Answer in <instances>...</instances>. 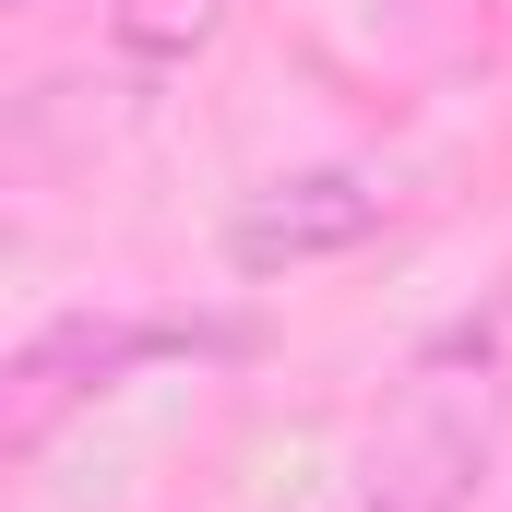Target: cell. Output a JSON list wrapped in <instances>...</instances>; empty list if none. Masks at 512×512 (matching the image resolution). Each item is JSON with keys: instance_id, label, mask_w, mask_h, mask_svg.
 <instances>
[{"instance_id": "cell-1", "label": "cell", "mask_w": 512, "mask_h": 512, "mask_svg": "<svg viewBox=\"0 0 512 512\" xmlns=\"http://www.w3.org/2000/svg\"><path fill=\"white\" fill-rule=\"evenodd\" d=\"M501 453V334L453 322L441 346L405 358L382 393L370 441H358V512H465Z\"/></svg>"}, {"instance_id": "cell-2", "label": "cell", "mask_w": 512, "mask_h": 512, "mask_svg": "<svg viewBox=\"0 0 512 512\" xmlns=\"http://www.w3.org/2000/svg\"><path fill=\"white\" fill-rule=\"evenodd\" d=\"M382 215H393V191L370 167H298V179H274V191H251L227 215V262L239 274L334 262V251H358V239H382Z\"/></svg>"}]
</instances>
